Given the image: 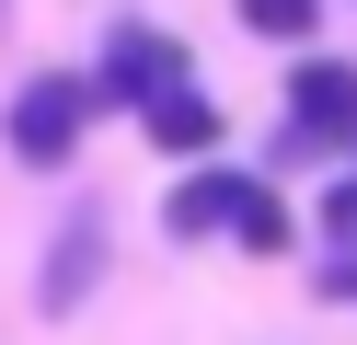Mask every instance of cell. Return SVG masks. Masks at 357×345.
<instances>
[{
  "label": "cell",
  "instance_id": "obj_4",
  "mask_svg": "<svg viewBox=\"0 0 357 345\" xmlns=\"http://www.w3.org/2000/svg\"><path fill=\"white\" fill-rule=\"evenodd\" d=\"M139 115H150V138H162V150H208V138H219V104H208L196 81H162Z\"/></svg>",
  "mask_w": 357,
  "mask_h": 345
},
{
  "label": "cell",
  "instance_id": "obj_8",
  "mask_svg": "<svg viewBox=\"0 0 357 345\" xmlns=\"http://www.w3.org/2000/svg\"><path fill=\"white\" fill-rule=\"evenodd\" d=\"M231 230H242V242H254V253H288V207H277V196H265V184H254V207H242V219H231Z\"/></svg>",
  "mask_w": 357,
  "mask_h": 345
},
{
  "label": "cell",
  "instance_id": "obj_6",
  "mask_svg": "<svg viewBox=\"0 0 357 345\" xmlns=\"http://www.w3.org/2000/svg\"><path fill=\"white\" fill-rule=\"evenodd\" d=\"M81 288H93V219H81V230H58V265H47V311H70Z\"/></svg>",
  "mask_w": 357,
  "mask_h": 345
},
{
  "label": "cell",
  "instance_id": "obj_2",
  "mask_svg": "<svg viewBox=\"0 0 357 345\" xmlns=\"http://www.w3.org/2000/svg\"><path fill=\"white\" fill-rule=\"evenodd\" d=\"M288 150H357V69H288Z\"/></svg>",
  "mask_w": 357,
  "mask_h": 345
},
{
  "label": "cell",
  "instance_id": "obj_10",
  "mask_svg": "<svg viewBox=\"0 0 357 345\" xmlns=\"http://www.w3.org/2000/svg\"><path fill=\"white\" fill-rule=\"evenodd\" d=\"M323 288H334V299H357V265H334V276H323Z\"/></svg>",
  "mask_w": 357,
  "mask_h": 345
},
{
  "label": "cell",
  "instance_id": "obj_7",
  "mask_svg": "<svg viewBox=\"0 0 357 345\" xmlns=\"http://www.w3.org/2000/svg\"><path fill=\"white\" fill-rule=\"evenodd\" d=\"M311 12H323V0H242V23H254V35H288V46L311 35Z\"/></svg>",
  "mask_w": 357,
  "mask_h": 345
},
{
  "label": "cell",
  "instance_id": "obj_9",
  "mask_svg": "<svg viewBox=\"0 0 357 345\" xmlns=\"http://www.w3.org/2000/svg\"><path fill=\"white\" fill-rule=\"evenodd\" d=\"M323 219H334V230H357V173L334 184V196H323Z\"/></svg>",
  "mask_w": 357,
  "mask_h": 345
},
{
  "label": "cell",
  "instance_id": "obj_5",
  "mask_svg": "<svg viewBox=\"0 0 357 345\" xmlns=\"http://www.w3.org/2000/svg\"><path fill=\"white\" fill-rule=\"evenodd\" d=\"M242 207H254V184H242V173H196L185 196H173V230H185V242H196V230H231Z\"/></svg>",
  "mask_w": 357,
  "mask_h": 345
},
{
  "label": "cell",
  "instance_id": "obj_3",
  "mask_svg": "<svg viewBox=\"0 0 357 345\" xmlns=\"http://www.w3.org/2000/svg\"><path fill=\"white\" fill-rule=\"evenodd\" d=\"M104 58H116V92H162V81H185V46H162L150 35V23H116V46H104Z\"/></svg>",
  "mask_w": 357,
  "mask_h": 345
},
{
  "label": "cell",
  "instance_id": "obj_1",
  "mask_svg": "<svg viewBox=\"0 0 357 345\" xmlns=\"http://www.w3.org/2000/svg\"><path fill=\"white\" fill-rule=\"evenodd\" d=\"M81 127H93V81H81V69H47V81H24V104H12V161H70Z\"/></svg>",
  "mask_w": 357,
  "mask_h": 345
}]
</instances>
